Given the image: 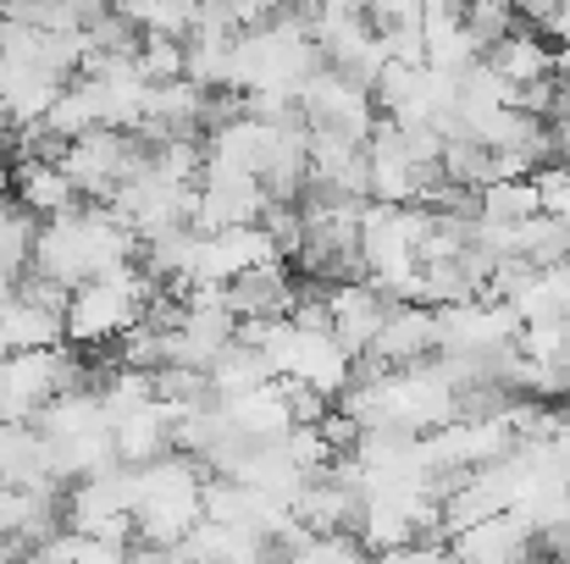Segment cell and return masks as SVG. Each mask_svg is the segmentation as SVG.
Segmentation results:
<instances>
[{
	"label": "cell",
	"mask_w": 570,
	"mask_h": 564,
	"mask_svg": "<svg viewBox=\"0 0 570 564\" xmlns=\"http://www.w3.org/2000/svg\"><path fill=\"white\" fill-rule=\"evenodd\" d=\"M67 178L83 188V199H111L122 178L150 167V139L128 133V128H89L78 139H67L61 150Z\"/></svg>",
	"instance_id": "3957f363"
},
{
	"label": "cell",
	"mask_w": 570,
	"mask_h": 564,
	"mask_svg": "<svg viewBox=\"0 0 570 564\" xmlns=\"http://www.w3.org/2000/svg\"><path fill=\"white\" fill-rule=\"evenodd\" d=\"M372 355H377V360H387V366H415V360L438 355V305L399 299Z\"/></svg>",
	"instance_id": "ba28073f"
},
{
	"label": "cell",
	"mask_w": 570,
	"mask_h": 564,
	"mask_svg": "<svg viewBox=\"0 0 570 564\" xmlns=\"http://www.w3.org/2000/svg\"><path fill=\"white\" fill-rule=\"evenodd\" d=\"M83 382H89V372L78 360V344L6 349L0 355V420H33L50 398H61Z\"/></svg>",
	"instance_id": "7a4b0ae2"
},
{
	"label": "cell",
	"mask_w": 570,
	"mask_h": 564,
	"mask_svg": "<svg viewBox=\"0 0 570 564\" xmlns=\"http://www.w3.org/2000/svg\"><path fill=\"white\" fill-rule=\"evenodd\" d=\"M161 283L150 277V266H111L89 283H78L67 294V344L78 349H100V344H117L122 333H134L150 310V294Z\"/></svg>",
	"instance_id": "6da1fadb"
},
{
	"label": "cell",
	"mask_w": 570,
	"mask_h": 564,
	"mask_svg": "<svg viewBox=\"0 0 570 564\" xmlns=\"http://www.w3.org/2000/svg\"><path fill=\"white\" fill-rule=\"evenodd\" d=\"M11 299H17V277H11V271H0V310H6Z\"/></svg>",
	"instance_id": "5bb4252c"
},
{
	"label": "cell",
	"mask_w": 570,
	"mask_h": 564,
	"mask_svg": "<svg viewBox=\"0 0 570 564\" xmlns=\"http://www.w3.org/2000/svg\"><path fill=\"white\" fill-rule=\"evenodd\" d=\"M299 299V283L283 271V255L277 260H261L249 271H238L227 283V305L238 310V321H272V316H288Z\"/></svg>",
	"instance_id": "52a82bcc"
},
{
	"label": "cell",
	"mask_w": 570,
	"mask_h": 564,
	"mask_svg": "<svg viewBox=\"0 0 570 564\" xmlns=\"http://www.w3.org/2000/svg\"><path fill=\"white\" fill-rule=\"evenodd\" d=\"M327 305H333V333H338V338L350 344V355L361 360V355L377 349L382 327H387V316H393L399 299H387L372 277H344V283L327 288Z\"/></svg>",
	"instance_id": "5b68a950"
},
{
	"label": "cell",
	"mask_w": 570,
	"mask_h": 564,
	"mask_svg": "<svg viewBox=\"0 0 570 564\" xmlns=\"http://www.w3.org/2000/svg\"><path fill=\"white\" fill-rule=\"evenodd\" d=\"M50 344H67V310L17 294L0 310V349H50Z\"/></svg>",
	"instance_id": "30bf717a"
},
{
	"label": "cell",
	"mask_w": 570,
	"mask_h": 564,
	"mask_svg": "<svg viewBox=\"0 0 570 564\" xmlns=\"http://www.w3.org/2000/svg\"><path fill=\"white\" fill-rule=\"evenodd\" d=\"M11 199L28 205V210L45 221V216H61V210L83 205V188L67 178L61 161H28V156H22V161L11 167Z\"/></svg>",
	"instance_id": "9c48e42d"
},
{
	"label": "cell",
	"mask_w": 570,
	"mask_h": 564,
	"mask_svg": "<svg viewBox=\"0 0 570 564\" xmlns=\"http://www.w3.org/2000/svg\"><path fill=\"white\" fill-rule=\"evenodd\" d=\"M39 249V216L28 205H0V271L22 277Z\"/></svg>",
	"instance_id": "8fae6325"
},
{
	"label": "cell",
	"mask_w": 570,
	"mask_h": 564,
	"mask_svg": "<svg viewBox=\"0 0 570 564\" xmlns=\"http://www.w3.org/2000/svg\"><path fill=\"white\" fill-rule=\"evenodd\" d=\"M515 11H521V22H538V28H549V17L560 11V0H515Z\"/></svg>",
	"instance_id": "4fadbf2b"
},
{
	"label": "cell",
	"mask_w": 570,
	"mask_h": 564,
	"mask_svg": "<svg viewBox=\"0 0 570 564\" xmlns=\"http://www.w3.org/2000/svg\"><path fill=\"white\" fill-rule=\"evenodd\" d=\"M366 17L377 28H415L426 22V0H366Z\"/></svg>",
	"instance_id": "7c38bea8"
},
{
	"label": "cell",
	"mask_w": 570,
	"mask_h": 564,
	"mask_svg": "<svg viewBox=\"0 0 570 564\" xmlns=\"http://www.w3.org/2000/svg\"><path fill=\"white\" fill-rule=\"evenodd\" d=\"M178 415H184V409L167 404L161 393H156L150 404L117 415V459H122V465H150V459L173 454V448H178Z\"/></svg>",
	"instance_id": "8992f818"
},
{
	"label": "cell",
	"mask_w": 570,
	"mask_h": 564,
	"mask_svg": "<svg viewBox=\"0 0 570 564\" xmlns=\"http://www.w3.org/2000/svg\"><path fill=\"white\" fill-rule=\"evenodd\" d=\"M266 210V184L249 167H233L222 156H205L199 172V199H194V227L216 232V227H238V221H261Z\"/></svg>",
	"instance_id": "277c9868"
}]
</instances>
